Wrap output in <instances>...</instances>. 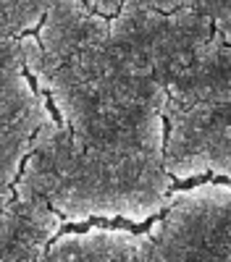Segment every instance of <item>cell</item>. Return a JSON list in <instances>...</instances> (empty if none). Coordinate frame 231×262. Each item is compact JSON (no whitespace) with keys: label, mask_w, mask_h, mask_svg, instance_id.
<instances>
[{"label":"cell","mask_w":231,"mask_h":262,"mask_svg":"<svg viewBox=\"0 0 231 262\" xmlns=\"http://www.w3.org/2000/svg\"><path fill=\"white\" fill-rule=\"evenodd\" d=\"M37 92L48 97L81 144L48 123L53 144L126 186L150 184L158 152V113L165 90L144 55L123 39L111 18L81 0H58L34 34L18 39Z\"/></svg>","instance_id":"obj_1"},{"label":"cell","mask_w":231,"mask_h":262,"mask_svg":"<svg viewBox=\"0 0 231 262\" xmlns=\"http://www.w3.org/2000/svg\"><path fill=\"white\" fill-rule=\"evenodd\" d=\"M48 121L45 97L37 92L21 58V45L11 16L0 0V126Z\"/></svg>","instance_id":"obj_2"},{"label":"cell","mask_w":231,"mask_h":262,"mask_svg":"<svg viewBox=\"0 0 231 262\" xmlns=\"http://www.w3.org/2000/svg\"><path fill=\"white\" fill-rule=\"evenodd\" d=\"M55 3L58 0H3L18 39L27 34H34L42 27V21L48 18V13L53 11Z\"/></svg>","instance_id":"obj_3"},{"label":"cell","mask_w":231,"mask_h":262,"mask_svg":"<svg viewBox=\"0 0 231 262\" xmlns=\"http://www.w3.org/2000/svg\"><path fill=\"white\" fill-rule=\"evenodd\" d=\"M81 3L87 6V8H92L95 13L105 16V18H116L126 0H81Z\"/></svg>","instance_id":"obj_4"}]
</instances>
